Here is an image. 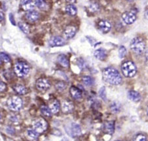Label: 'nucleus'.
<instances>
[{"label":"nucleus","mask_w":148,"mask_h":141,"mask_svg":"<svg viewBox=\"0 0 148 141\" xmlns=\"http://www.w3.org/2000/svg\"><path fill=\"white\" fill-rule=\"evenodd\" d=\"M103 129L105 133L109 135H112L114 132V122L113 121H107L104 123Z\"/></svg>","instance_id":"14"},{"label":"nucleus","mask_w":148,"mask_h":141,"mask_svg":"<svg viewBox=\"0 0 148 141\" xmlns=\"http://www.w3.org/2000/svg\"><path fill=\"white\" fill-rule=\"evenodd\" d=\"M5 18V15H4V13L2 12L1 11H0V21H3Z\"/></svg>","instance_id":"36"},{"label":"nucleus","mask_w":148,"mask_h":141,"mask_svg":"<svg viewBox=\"0 0 148 141\" xmlns=\"http://www.w3.org/2000/svg\"><path fill=\"white\" fill-rule=\"evenodd\" d=\"M57 60L59 63L60 65H61L64 67H68L69 66V61L68 57H66L65 55L61 54L59 55L58 58H57Z\"/></svg>","instance_id":"21"},{"label":"nucleus","mask_w":148,"mask_h":141,"mask_svg":"<svg viewBox=\"0 0 148 141\" xmlns=\"http://www.w3.org/2000/svg\"><path fill=\"white\" fill-rule=\"evenodd\" d=\"M36 6L39 9H43V10L47 8L46 3L44 0H37V1H36Z\"/></svg>","instance_id":"29"},{"label":"nucleus","mask_w":148,"mask_h":141,"mask_svg":"<svg viewBox=\"0 0 148 141\" xmlns=\"http://www.w3.org/2000/svg\"><path fill=\"white\" fill-rule=\"evenodd\" d=\"M70 93L74 99L79 100L82 98V93L79 88L75 87H71L70 88Z\"/></svg>","instance_id":"17"},{"label":"nucleus","mask_w":148,"mask_h":141,"mask_svg":"<svg viewBox=\"0 0 148 141\" xmlns=\"http://www.w3.org/2000/svg\"><path fill=\"white\" fill-rule=\"evenodd\" d=\"M6 89V85L3 82L0 81V92L4 91Z\"/></svg>","instance_id":"35"},{"label":"nucleus","mask_w":148,"mask_h":141,"mask_svg":"<svg viewBox=\"0 0 148 141\" xmlns=\"http://www.w3.org/2000/svg\"><path fill=\"white\" fill-rule=\"evenodd\" d=\"M27 134L28 137L31 138H32V139H37L38 137H39V133H37L34 129H28Z\"/></svg>","instance_id":"28"},{"label":"nucleus","mask_w":148,"mask_h":141,"mask_svg":"<svg viewBox=\"0 0 148 141\" xmlns=\"http://www.w3.org/2000/svg\"><path fill=\"white\" fill-rule=\"evenodd\" d=\"M144 16H145V18L148 21V9H147L146 10H145L144 13Z\"/></svg>","instance_id":"38"},{"label":"nucleus","mask_w":148,"mask_h":141,"mask_svg":"<svg viewBox=\"0 0 148 141\" xmlns=\"http://www.w3.org/2000/svg\"><path fill=\"white\" fill-rule=\"evenodd\" d=\"M36 87L39 91L45 92L51 87V83L47 78H41L37 80L36 83Z\"/></svg>","instance_id":"7"},{"label":"nucleus","mask_w":148,"mask_h":141,"mask_svg":"<svg viewBox=\"0 0 148 141\" xmlns=\"http://www.w3.org/2000/svg\"><path fill=\"white\" fill-rule=\"evenodd\" d=\"M76 28L73 26H68L64 30V34L67 39H71L76 34Z\"/></svg>","instance_id":"16"},{"label":"nucleus","mask_w":148,"mask_h":141,"mask_svg":"<svg viewBox=\"0 0 148 141\" xmlns=\"http://www.w3.org/2000/svg\"><path fill=\"white\" fill-rule=\"evenodd\" d=\"M30 70V66L23 61H18L15 65L14 71L16 75L19 77H25L27 76Z\"/></svg>","instance_id":"4"},{"label":"nucleus","mask_w":148,"mask_h":141,"mask_svg":"<svg viewBox=\"0 0 148 141\" xmlns=\"http://www.w3.org/2000/svg\"><path fill=\"white\" fill-rule=\"evenodd\" d=\"M145 59H146V61L148 65V48L146 50V52H145Z\"/></svg>","instance_id":"39"},{"label":"nucleus","mask_w":148,"mask_h":141,"mask_svg":"<svg viewBox=\"0 0 148 141\" xmlns=\"http://www.w3.org/2000/svg\"><path fill=\"white\" fill-rule=\"evenodd\" d=\"M8 105L9 109L12 111H18L21 110V108L23 107V102L22 99L20 97L14 96L9 99L8 102Z\"/></svg>","instance_id":"5"},{"label":"nucleus","mask_w":148,"mask_h":141,"mask_svg":"<svg viewBox=\"0 0 148 141\" xmlns=\"http://www.w3.org/2000/svg\"><path fill=\"white\" fill-rule=\"evenodd\" d=\"M115 141H121V140H115Z\"/></svg>","instance_id":"45"},{"label":"nucleus","mask_w":148,"mask_h":141,"mask_svg":"<svg viewBox=\"0 0 148 141\" xmlns=\"http://www.w3.org/2000/svg\"><path fill=\"white\" fill-rule=\"evenodd\" d=\"M36 6L35 0H21V6L23 10L31 11Z\"/></svg>","instance_id":"10"},{"label":"nucleus","mask_w":148,"mask_h":141,"mask_svg":"<svg viewBox=\"0 0 148 141\" xmlns=\"http://www.w3.org/2000/svg\"><path fill=\"white\" fill-rule=\"evenodd\" d=\"M130 47L134 53L137 55H142L146 48V44L142 38L137 36L131 40Z\"/></svg>","instance_id":"2"},{"label":"nucleus","mask_w":148,"mask_h":141,"mask_svg":"<svg viewBox=\"0 0 148 141\" xmlns=\"http://www.w3.org/2000/svg\"><path fill=\"white\" fill-rule=\"evenodd\" d=\"M82 82L86 86L90 87V86H92L94 85V78L91 77V76H84L82 77Z\"/></svg>","instance_id":"25"},{"label":"nucleus","mask_w":148,"mask_h":141,"mask_svg":"<svg viewBox=\"0 0 148 141\" xmlns=\"http://www.w3.org/2000/svg\"><path fill=\"white\" fill-rule=\"evenodd\" d=\"M126 49L124 46H121L119 48V58L123 59L125 57L126 54Z\"/></svg>","instance_id":"31"},{"label":"nucleus","mask_w":148,"mask_h":141,"mask_svg":"<svg viewBox=\"0 0 148 141\" xmlns=\"http://www.w3.org/2000/svg\"><path fill=\"white\" fill-rule=\"evenodd\" d=\"M66 1L69 2V3H75V2H76V0H66Z\"/></svg>","instance_id":"40"},{"label":"nucleus","mask_w":148,"mask_h":141,"mask_svg":"<svg viewBox=\"0 0 148 141\" xmlns=\"http://www.w3.org/2000/svg\"><path fill=\"white\" fill-rule=\"evenodd\" d=\"M26 18L30 22L34 23L37 21L40 18V14L36 11L31 10L29 11L26 15Z\"/></svg>","instance_id":"15"},{"label":"nucleus","mask_w":148,"mask_h":141,"mask_svg":"<svg viewBox=\"0 0 148 141\" xmlns=\"http://www.w3.org/2000/svg\"><path fill=\"white\" fill-rule=\"evenodd\" d=\"M128 1H130V2H132V1H135V0H127Z\"/></svg>","instance_id":"42"},{"label":"nucleus","mask_w":148,"mask_h":141,"mask_svg":"<svg viewBox=\"0 0 148 141\" xmlns=\"http://www.w3.org/2000/svg\"><path fill=\"white\" fill-rule=\"evenodd\" d=\"M40 110H41L43 116L46 117V118H49V117L51 116L52 113L51 110H50L49 107H47L46 106H42L41 107V108H40Z\"/></svg>","instance_id":"26"},{"label":"nucleus","mask_w":148,"mask_h":141,"mask_svg":"<svg viewBox=\"0 0 148 141\" xmlns=\"http://www.w3.org/2000/svg\"><path fill=\"white\" fill-rule=\"evenodd\" d=\"M121 71L124 76L126 77L132 78L136 74L137 68L132 61H126L122 64Z\"/></svg>","instance_id":"3"},{"label":"nucleus","mask_w":148,"mask_h":141,"mask_svg":"<svg viewBox=\"0 0 148 141\" xmlns=\"http://www.w3.org/2000/svg\"><path fill=\"white\" fill-rule=\"evenodd\" d=\"M66 13L70 16H75L77 13V8L73 4H69L66 7Z\"/></svg>","instance_id":"23"},{"label":"nucleus","mask_w":148,"mask_h":141,"mask_svg":"<svg viewBox=\"0 0 148 141\" xmlns=\"http://www.w3.org/2000/svg\"><path fill=\"white\" fill-rule=\"evenodd\" d=\"M103 78L106 83L112 85L117 86L123 82V78L117 69L108 67L103 69L102 73Z\"/></svg>","instance_id":"1"},{"label":"nucleus","mask_w":148,"mask_h":141,"mask_svg":"<svg viewBox=\"0 0 148 141\" xmlns=\"http://www.w3.org/2000/svg\"><path fill=\"white\" fill-rule=\"evenodd\" d=\"M1 113H0V120H1Z\"/></svg>","instance_id":"43"},{"label":"nucleus","mask_w":148,"mask_h":141,"mask_svg":"<svg viewBox=\"0 0 148 141\" xmlns=\"http://www.w3.org/2000/svg\"><path fill=\"white\" fill-rule=\"evenodd\" d=\"M110 109L114 113H118L121 110V105L119 102L114 101L110 105Z\"/></svg>","instance_id":"24"},{"label":"nucleus","mask_w":148,"mask_h":141,"mask_svg":"<svg viewBox=\"0 0 148 141\" xmlns=\"http://www.w3.org/2000/svg\"><path fill=\"white\" fill-rule=\"evenodd\" d=\"M99 97L101 98L103 100L106 101L107 100V93H106V87H102L101 88H100L99 90Z\"/></svg>","instance_id":"30"},{"label":"nucleus","mask_w":148,"mask_h":141,"mask_svg":"<svg viewBox=\"0 0 148 141\" xmlns=\"http://www.w3.org/2000/svg\"><path fill=\"white\" fill-rule=\"evenodd\" d=\"M9 18H10V21H11V23H12V24H13V25H15V20H14V18H13V15H12V14H10V15H9Z\"/></svg>","instance_id":"37"},{"label":"nucleus","mask_w":148,"mask_h":141,"mask_svg":"<svg viewBox=\"0 0 148 141\" xmlns=\"http://www.w3.org/2000/svg\"><path fill=\"white\" fill-rule=\"evenodd\" d=\"M13 90L19 95H25L27 92V88L21 85H16L14 86Z\"/></svg>","instance_id":"22"},{"label":"nucleus","mask_w":148,"mask_h":141,"mask_svg":"<svg viewBox=\"0 0 148 141\" xmlns=\"http://www.w3.org/2000/svg\"><path fill=\"white\" fill-rule=\"evenodd\" d=\"M146 114H147V116L148 117V107H147V109H146Z\"/></svg>","instance_id":"41"},{"label":"nucleus","mask_w":148,"mask_h":141,"mask_svg":"<svg viewBox=\"0 0 148 141\" xmlns=\"http://www.w3.org/2000/svg\"><path fill=\"white\" fill-rule=\"evenodd\" d=\"M134 141H147V137L144 134H138L134 138Z\"/></svg>","instance_id":"33"},{"label":"nucleus","mask_w":148,"mask_h":141,"mask_svg":"<svg viewBox=\"0 0 148 141\" xmlns=\"http://www.w3.org/2000/svg\"><path fill=\"white\" fill-rule=\"evenodd\" d=\"M49 107L50 110H51V113L56 114V113H58L59 110H60L61 105H60V104H59V102L58 101V100H55L51 102V104H50V106Z\"/></svg>","instance_id":"19"},{"label":"nucleus","mask_w":148,"mask_h":141,"mask_svg":"<svg viewBox=\"0 0 148 141\" xmlns=\"http://www.w3.org/2000/svg\"><path fill=\"white\" fill-rule=\"evenodd\" d=\"M94 57L99 61H104L107 57V52L103 48H99L95 50Z\"/></svg>","instance_id":"13"},{"label":"nucleus","mask_w":148,"mask_h":141,"mask_svg":"<svg viewBox=\"0 0 148 141\" xmlns=\"http://www.w3.org/2000/svg\"><path fill=\"white\" fill-rule=\"evenodd\" d=\"M66 44L65 40L61 36H56L51 38L49 41V44L51 47H59L63 46Z\"/></svg>","instance_id":"9"},{"label":"nucleus","mask_w":148,"mask_h":141,"mask_svg":"<svg viewBox=\"0 0 148 141\" xmlns=\"http://www.w3.org/2000/svg\"><path fill=\"white\" fill-rule=\"evenodd\" d=\"M47 128V123L44 119H38L33 123V129L39 134L44 133Z\"/></svg>","instance_id":"6"},{"label":"nucleus","mask_w":148,"mask_h":141,"mask_svg":"<svg viewBox=\"0 0 148 141\" xmlns=\"http://www.w3.org/2000/svg\"><path fill=\"white\" fill-rule=\"evenodd\" d=\"M122 19L126 25H132L136 20V15L132 11H126L122 15Z\"/></svg>","instance_id":"8"},{"label":"nucleus","mask_w":148,"mask_h":141,"mask_svg":"<svg viewBox=\"0 0 148 141\" xmlns=\"http://www.w3.org/2000/svg\"><path fill=\"white\" fill-rule=\"evenodd\" d=\"M128 98H129V100H131V101L134 102H139L141 100V98H142L140 93L133 90H131L130 91H128Z\"/></svg>","instance_id":"18"},{"label":"nucleus","mask_w":148,"mask_h":141,"mask_svg":"<svg viewBox=\"0 0 148 141\" xmlns=\"http://www.w3.org/2000/svg\"><path fill=\"white\" fill-rule=\"evenodd\" d=\"M71 135H72L73 137H78L81 135V127L77 123H74L71 125Z\"/></svg>","instance_id":"20"},{"label":"nucleus","mask_w":148,"mask_h":141,"mask_svg":"<svg viewBox=\"0 0 148 141\" xmlns=\"http://www.w3.org/2000/svg\"><path fill=\"white\" fill-rule=\"evenodd\" d=\"M74 104L72 102L69 100H65L63 102L61 105V109L63 113H70L73 111L74 109Z\"/></svg>","instance_id":"12"},{"label":"nucleus","mask_w":148,"mask_h":141,"mask_svg":"<svg viewBox=\"0 0 148 141\" xmlns=\"http://www.w3.org/2000/svg\"><path fill=\"white\" fill-rule=\"evenodd\" d=\"M99 30L103 33H108L111 30V24L106 20H101L98 23Z\"/></svg>","instance_id":"11"},{"label":"nucleus","mask_w":148,"mask_h":141,"mask_svg":"<svg viewBox=\"0 0 148 141\" xmlns=\"http://www.w3.org/2000/svg\"><path fill=\"white\" fill-rule=\"evenodd\" d=\"M0 57H1L2 60L4 62H5V63H9V62H10L11 61L10 57H9L8 55L6 54L5 53H3V52H1V53H0Z\"/></svg>","instance_id":"34"},{"label":"nucleus","mask_w":148,"mask_h":141,"mask_svg":"<svg viewBox=\"0 0 148 141\" xmlns=\"http://www.w3.org/2000/svg\"><path fill=\"white\" fill-rule=\"evenodd\" d=\"M18 26L22 32H23L25 34H28L30 32V28L27 23H19L18 24Z\"/></svg>","instance_id":"27"},{"label":"nucleus","mask_w":148,"mask_h":141,"mask_svg":"<svg viewBox=\"0 0 148 141\" xmlns=\"http://www.w3.org/2000/svg\"><path fill=\"white\" fill-rule=\"evenodd\" d=\"M56 88L57 90H59V91H60V92H62L66 89V85L64 82H62V81H61V82H58L56 85Z\"/></svg>","instance_id":"32"},{"label":"nucleus","mask_w":148,"mask_h":141,"mask_svg":"<svg viewBox=\"0 0 148 141\" xmlns=\"http://www.w3.org/2000/svg\"><path fill=\"white\" fill-rule=\"evenodd\" d=\"M1 57H0V64H1Z\"/></svg>","instance_id":"44"}]
</instances>
